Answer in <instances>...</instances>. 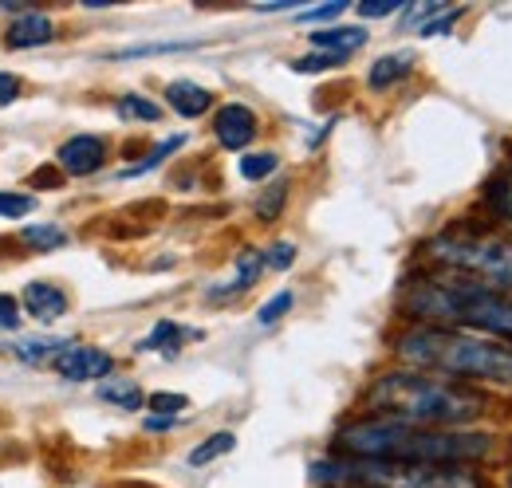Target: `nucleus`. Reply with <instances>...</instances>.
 <instances>
[{"label":"nucleus","instance_id":"f257e3e1","mask_svg":"<svg viewBox=\"0 0 512 488\" xmlns=\"http://www.w3.org/2000/svg\"><path fill=\"white\" fill-rule=\"evenodd\" d=\"M339 449L359 461H390V465H477L493 453L489 433L473 429H422L402 426L390 418H363L339 429Z\"/></svg>","mask_w":512,"mask_h":488},{"label":"nucleus","instance_id":"f03ea898","mask_svg":"<svg viewBox=\"0 0 512 488\" xmlns=\"http://www.w3.org/2000/svg\"><path fill=\"white\" fill-rule=\"evenodd\" d=\"M367 406L375 418L422 429H465L489 410V398L469 390L465 382H449L422 370H394L375 378L367 390Z\"/></svg>","mask_w":512,"mask_h":488},{"label":"nucleus","instance_id":"7ed1b4c3","mask_svg":"<svg viewBox=\"0 0 512 488\" xmlns=\"http://www.w3.org/2000/svg\"><path fill=\"white\" fill-rule=\"evenodd\" d=\"M402 311L422 319V327H453L493 343H512V296L465 276H430L410 284Z\"/></svg>","mask_w":512,"mask_h":488},{"label":"nucleus","instance_id":"20e7f679","mask_svg":"<svg viewBox=\"0 0 512 488\" xmlns=\"http://www.w3.org/2000/svg\"><path fill=\"white\" fill-rule=\"evenodd\" d=\"M394 355L422 374H449L512 390V351L453 327H410L394 339Z\"/></svg>","mask_w":512,"mask_h":488},{"label":"nucleus","instance_id":"39448f33","mask_svg":"<svg viewBox=\"0 0 512 488\" xmlns=\"http://www.w3.org/2000/svg\"><path fill=\"white\" fill-rule=\"evenodd\" d=\"M312 477L327 485L363 488H485V481L465 465H390V461H359L339 457L312 465Z\"/></svg>","mask_w":512,"mask_h":488},{"label":"nucleus","instance_id":"423d86ee","mask_svg":"<svg viewBox=\"0 0 512 488\" xmlns=\"http://www.w3.org/2000/svg\"><path fill=\"white\" fill-rule=\"evenodd\" d=\"M426 252L442 268L461 272L465 280H477L497 292H512V237L477 233V229H449L426 244Z\"/></svg>","mask_w":512,"mask_h":488},{"label":"nucleus","instance_id":"0eeeda50","mask_svg":"<svg viewBox=\"0 0 512 488\" xmlns=\"http://www.w3.org/2000/svg\"><path fill=\"white\" fill-rule=\"evenodd\" d=\"M52 366H56V374L67 378V382H95V378H107L111 374L115 359L107 351H99V347H75L71 343L67 351H60L52 359Z\"/></svg>","mask_w":512,"mask_h":488},{"label":"nucleus","instance_id":"6e6552de","mask_svg":"<svg viewBox=\"0 0 512 488\" xmlns=\"http://www.w3.org/2000/svg\"><path fill=\"white\" fill-rule=\"evenodd\" d=\"M103 162H107V142L95 138V134H75V138H67L64 146H60V154H56V166H60L64 174H71V178H87V174H95Z\"/></svg>","mask_w":512,"mask_h":488},{"label":"nucleus","instance_id":"1a4fd4ad","mask_svg":"<svg viewBox=\"0 0 512 488\" xmlns=\"http://www.w3.org/2000/svg\"><path fill=\"white\" fill-rule=\"evenodd\" d=\"M213 134L225 150H245L256 138V115L245 103H225L217 115H213Z\"/></svg>","mask_w":512,"mask_h":488},{"label":"nucleus","instance_id":"9d476101","mask_svg":"<svg viewBox=\"0 0 512 488\" xmlns=\"http://www.w3.org/2000/svg\"><path fill=\"white\" fill-rule=\"evenodd\" d=\"M24 311L32 315V319H40V323H56V319H64L67 315V292L64 288H56V284H44V280H36V284H28L24 288Z\"/></svg>","mask_w":512,"mask_h":488},{"label":"nucleus","instance_id":"9b49d317","mask_svg":"<svg viewBox=\"0 0 512 488\" xmlns=\"http://www.w3.org/2000/svg\"><path fill=\"white\" fill-rule=\"evenodd\" d=\"M56 32H52V20L40 16V12H24L20 20H12V28L4 32V48L8 52H24V48H40L48 44Z\"/></svg>","mask_w":512,"mask_h":488},{"label":"nucleus","instance_id":"f8f14e48","mask_svg":"<svg viewBox=\"0 0 512 488\" xmlns=\"http://www.w3.org/2000/svg\"><path fill=\"white\" fill-rule=\"evenodd\" d=\"M166 103L170 111H178L182 119H201L209 107H213V91H205L201 83H190V79H174L166 87Z\"/></svg>","mask_w":512,"mask_h":488},{"label":"nucleus","instance_id":"ddd939ff","mask_svg":"<svg viewBox=\"0 0 512 488\" xmlns=\"http://www.w3.org/2000/svg\"><path fill=\"white\" fill-rule=\"evenodd\" d=\"M260 272H264V252H256V248H245V252L237 256L233 280H229V284H221V288H209L205 296H209V300H229V296H241V292H249V288H253Z\"/></svg>","mask_w":512,"mask_h":488},{"label":"nucleus","instance_id":"4468645a","mask_svg":"<svg viewBox=\"0 0 512 488\" xmlns=\"http://www.w3.org/2000/svg\"><path fill=\"white\" fill-rule=\"evenodd\" d=\"M414 71V56L410 52H390V56H379L367 71V87L371 91H386L394 83H402L406 75Z\"/></svg>","mask_w":512,"mask_h":488},{"label":"nucleus","instance_id":"2eb2a0df","mask_svg":"<svg viewBox=\"0 0 512 488\" xmlns=\"http://www.w3.org/2000/svg\"><path fill=\"white\" fill-rule=\"evenodd\" d=\"M312 44L327 56H351L367 44V32L355 28V24L351 28H320V32H312Z\"/></svg>","mask_w":512,"mask_h":488},{"label":"nucleus","instance_id":"dca6fc26","mask_svg":"<svg viewBox=\"0 0 512 488\" xmlns=\"http://www.w3.org/2000/svg\"><path fill=\"white\" fill-rule=\"evenodd\" d=\"M99 398H103L107 406H119V410H138V406L146 402L134 378H103V382H99Z\"/></svg>","mask_w":512,"mask_h":488},{"label":"nucleus","instance_id":"f3484780","mask_svg":"<svg viewBox=\"0 0 512 488\" xmlns=\"http://www.w3.org/2000/svg\"><path fill=\"white\" fill-rule=\"evenodd\" d=\"M67 347H71L67 339H52V335H48V339H20V343H12L8 351H12L16 359H24V363H44V359L52 363Z\"/></svg>","mask_w":512,"mask_h":488},{"label":"nucleus","instance_id":"a211bd4d","mask_svg":"<svg viewBox=\"0 0 512 488\" xmlns=\"http://www.w3.org/2000/svg\"><path fill=\"white\" fill-rule=\"evenodd\" d=\"M182 339H186V331L178 327V323H170V319H162L142 343H138V351H162V355H174L178 347H182Z\"/></svg>","mask_w":512,"mask_h":488},{"label":"nucleus","instance_id":"6ab92c4d","mask_svg":"<svg viewBox=\"0 0 512 488\" xmlns=\"http://www.w3.org/2000/svg\"><path fill=\"white\" fill-rule=\"evenodd\" d=\"M233 445H237V437H233L229 429H221V433L205 437V445H197V449H193V453H190V465H209V461H217V457L233 453Z\"/></svg>","mask_w":512,"mask_h":488},{"label":"nucleus","instance_id":"aec40b11","mask_svg":"<svg viewBox=\"0 0 512 488\" xmlns=\"http://www.w3.org/2000/svg\"><path fill=\"white\" fill-rule=\"evenodd\" d=\"M20 241L36 248V252H52V248L67 244V233L56 225H28V229H20Z\"/></svg>","mask_w":512,"mask_h":488},{"label":"nucleus","instance_id":"412c9836","mask_svg":"<svg viewBox=\"0 0 512 488\" xmlns=\"http://www.w3.org/2000/svg\"><path fill=\"white\" fill-rule=\"evenodd\" d=\"M115 111H119V119H138V122L162 119V107L150 103V99H142V95H123V99L115 103Z\"/></svg>","mask_w":512,"mask_h":488},{"label":"nucleus","instance_id":"4be33fe9","mask_svg":"<svg viewBox=\"0 0 512 488\" xmlns=\"http://www.w3.org/2000/svg\"><path fill=\"white\" fill-rule=\"evenodd\" d=\"M190 48H197L193 40H170V44H134V48L115 52V60H146V56H170V52H190Z\"/></svg>","mask_w":512,"mask_h":488},{"label":"nucleus","instance_id":"5701e85b","mask_svg":"<svg viewBox=\"0 0 512 488\" xmlns=\"http://www.w3.org/2000/svg\"><path fill=\"white\" fill-rule=\"evenodd\" d=\"M276 166H280V158L276 154H245L241 162H237V170H241V178L245 182H264L268 174H276Z\"/></svg>","mask_w":512,"mask_h":488},{"label":"nucleus","instance_id":"b1692460","mask_svg":"<svg viewBox=\"0 0 512 488\" xmlns=\"http://www.w3.org/2000/svg\"><path fill=\"white\" fill-rule=\"evenodd\" d=\"M284 201H288V182L268 185L264 197L256 201V217H260V221H276V213L284 209Z\"/></svg>","mask_w":512,"mask_h":488},{"label":"nucleus","instance_id":"393cba45","mask_svg":"<svg viewBox=\"0 0 512 488\" xmlns=\"http://www.w3.org/2000/svg\"><path fill=\"white\" fill-rule=\"evenodd\" d=\"M146 406L154 410V418H178V414L190 406V398H186V394H166V390H158V394L146 398Z\"/></svg>","mask_w":512,"mask_h":488},{"label":"nucleus","instance_id":"a878e982","mask_svg":"<svg viewBox=\"0 0 512 488\" xmlns=\"http://www.w3.org/2000/svg\"><path fill=\"white\" fill-rule=\"evenodd\" d=\"M182 142H186V138H166V142H158V146H154V150L146 154V162H138V166H130V170H123V178H138V174L154 170V166H158V162H162L166 154H174V150H178Z\"/></svg>","mask_w":512,"mask_h":488},{"label":"nucleus","instance_id":"bb28decb","mask_svg":"<svg viewBox=\"0 0 512 488\" xmlns=\"http://www.w3.org/2000/svg\"><path fill=\"white\" fill-rule=\"evenodd\" d=\"M32 209H36V197L0 189V217H24V213H32Z\"/></svg>","mask_w":512,"mask_h":488},{"label":"nucleus","instance_id":"cd10ccee","mask_svg":"<svg viewBox=\"0 0 512 488\" xmlns=\"http://www.w3.org/2000/svg\"><path fill=\"white\" fill-rule=\"evenodd\" d=\"M288 307H292V292H276L268 304L256 311V323H260V327H272L280 315H288Z\"/></svg>","mask_w":512,"mask_h":488},{"label":"nucleus","instance_id":"c85d7f7f","mask_svg":"<svg viewBox=\"0 0 512 488\" xmlns=\"http://www.w3.org/2000/svg\"><path fill=\"white\" fill-rule=\"evenodd\" d=\"M292 264H296V244L292 241H276L268 252H264V268L284 272V268H292Z\"/></svg>","mask_w":512,"mask_h":488},{"label":"nucleus","instance_id":"c756f323","mask_svg":"<svg viewBox=\"0 0 512 488\" xmlns=\"http://www.w3.org/2000/svg\"><path fill=\"white\" fill-rule=\"evenodd\" d=\"M442 12H446L442 4H414V8H406L402 24H406V28H414V32H422V28H426L434 16H442Z\"/></svg>","mask_w":512,"mask_h":488},{"label":"nucleus","instance_id":"7c9ffc66","mask_svg":"<svg viewBox=\"0 0 512 488\" xmlns=\"http://www.w3.org/2000/svg\"><path fill=\"white\" fill-rule=\"evenodd\" d=\"M343 56H327V52H316V56H304V60H292V71L300 75H316V71H327V67H339Z\"/></svg>","mask_w":512,"mask_h":488},{"label":"nucleus","instance_id":"2f4dec72","mask_svg":"<svg viewBox=\"0 0 512 488\" xmlns=\"http://www.w3.org/2000/svg\"><path fill=\"white\" fill-rule=\"evenodd\" d=\"M343 0H331V4H320V8H300V20H335L343 16Z\"/></svg>","mask_w":512,"mask_h":488},{"label":"nucleus","instance_id":"473e14b6","mask_svg":"<svg viewBox=\"0 0 512 488\" xmlns=\"http://www.w3.org/2000/svg\"><path fill=\"white\" fill-rule=\"evenodd\" d=\"M16 319H20V304H16L12 296H4V292H0V331L16 327Z\"/></svg>","mask_w":512,"mask_h":488},{"label":"nucleus","instance_id":"72a5a7b5","mask_svg":"<svg viewBox=\"0 0 512 488\" xmlns=\"http://www.w3.org/2000/svg\"><path fill=\"white\" fill-rule=\"evenodd\" d=\"M20 95V79L12 71H0V107H8Z\"/></svg>","mask_w":512,"mask_h":488},{"label":"nucleus","instance_id":"f704fd0d","mask_svg":"<svg viewBox=\"0 0 512 488\" xmlns=\"http://www.w3.org/2000/svg\"><path fill=\"white\" fill-rule=\"evenodd\" d=\"M398 8H402L398 0H379V4H359V16L375 20V16H390V12H398Z\"/></svg>","mask_w":512,"mask_h":488},{"label":"nucleus","instance_id":"c9c22d12","mask_svg":"<svg viewBox=\"0 0 512 488\" xmlns=\"http://www.w3.org/2000/svg\"><path fill=\"white\" fill-rule=\"evenodd\" d=\"M178 426V418H146V429H154V433H158V429H174Z\"/></svg>","mask_w":512,"mask_h":488},{"label":"nucleus","instance_id":"e433bc0d","mask_svg":"<svg viewBox=\"0 0 512 488\" xmlns=\"http://www.w3.org/2000/svg\"><path fill=\"white\" fill-rule=\"evenodd\" d=\"M32 182H36V185H40V182L60 185V174H56V170H36V174H32Z\"/></svg>","mask_w":512,"mask_h":488},{"label":"nucleus","instance_id":"4c0bfd02","mask_svg":"<svg viewBox=\"0 0 512 488\" xmlns=\"http://www.w3.org/2000/svg\"><path fill=\"white\" fill-rule=\"evenodd\" d=\"M335 488H363V485H335Z\"/></svg>","mask_w":512,"mask_h":488},{"label":"nucleus","instance_id":"58836bf2","mask_svg":"<svg viewBox=\"0 0 512 488\" xmlns=\"http://www.w3.org/2000/svg\"><path fill=\"white\" fill-rule=\"evenodd\" d=\"M509 488H512V473H509Z\"/></svg>","mask_w":512,"mask_h":488}]
</instances>
